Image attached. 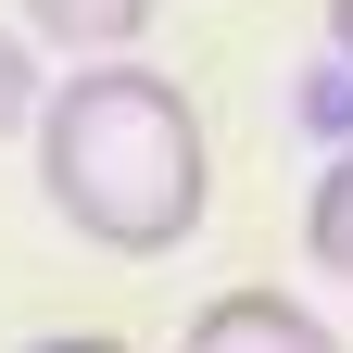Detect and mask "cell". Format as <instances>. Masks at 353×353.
Listing matches in <instances>:
<instances>
[{
    "label": "cell",
    "instance_id": "cell-1",
    "mask_svg": "<svg viewBox=\"0 0 353 353\" xmlns=\"http://www.w3.org/2000/svg\"><path fill=\"white\" fill-rule=\"evenodd\" d=\"M38 190L76 240H101L126 265H152L202 228L214 202V152H202V114L190 88L152 76V63H76L51 76L38 101Z\"/></svg>",
    "mask_w": 353,
    "mask_h": 353
},
{
    "label": "cell",
    "instance_id": "cell-2",
    "mask_svg": "<svg viewBox=\"0 0 353 353\" xmlns=\"http://www.w3.org/2000/svg\"><path fill=\"white\" fill-rule=\"evenodd\" d=\"M176 353H341V341H328L316 303H290V290H214Z\"/></svg>",
    "mask_w": 353,
    "mask_h": 353
},
{
    "label": "cell",
    "instance_id": "cell-3",
    "mask_svg": "<svg viewBox=\"0 0 353 353\" xmlns=\"http://www.w3.org/2000/svg\"><path fill=\"white\" fill-rule=\"evenodd\" d=\"M152 13H164V0H26V26L51 38V51H76V63H114Z\"/></svg>",
    "mask_w": 353,
    "mask_h": 353
},
{
    "label": "cell",
    "instance_id": "cell-4",
    "mask_svg": "<svg viewBox=\"0 0 353 353\" xmlns=\"http://www.w3.org/2000/svg\"><path fill=\"white\" fill-rule=\"evenodd\" d=\"M303 252H316V278H353V152H328L303 190Z\"/></svg>",
    "mask_w": 353,
    "mask_h": 353
},
{
    "label": "cell",
    "instance_id": "cell-5",
    "mask_svg": "<svg viewBox=\"0 0 353 353\" xmlns=\"http://www.w3.org/2000/svg\"><path fill=\"white\" fill-rule=\"evenodd\" d=\"M38 101H51V76H38V51L0 26V139H13V126H38Z\"/></svg>",
    "mask_w": 353,
    "mask_h": 353
},
{
    "label": "cell",
    "instance_id": "cell-6",
    "mask_svg": "<svg viewBox=\"0 0 353 353\" xmlns=\"http://www.w3.org/2000/svg\"><path fill=\"white\" fill-rule=\"evenodd\" d=\"M26 353H126V341H101V328H51V341H26Z\"/></svg>",
    "mask_w": 353,
    "mask_h": 353
},
{
    "label": "cell",
    "instance_id": "cell-7",
    "mask_svg": "<svg viewBox=\"0 0 353 353\" xmlns=\"http://www.w3.org/2000/svg\"><path fill=\"white\" fill-rule=\"evenodd\" d=\"M328 51H341V63H353V0H328Z\"/></svg>",
    "mask_w": 353,
    "mask_h": 353
},
{
    "label": "cell",
    "instance_id": "cell-8",
    "mask_svg": "<svg viewBox=\"0 0 353 353\" xmlns=\"http://www.w3.org/2000/svg\"><path fill=\"white\" fill-rule=\"evenodd\" d=\"M341 353H353V341H341Z\"/></svg>",
    "mask_w": 353,
    "mask_h": 353
}]
</instances>
